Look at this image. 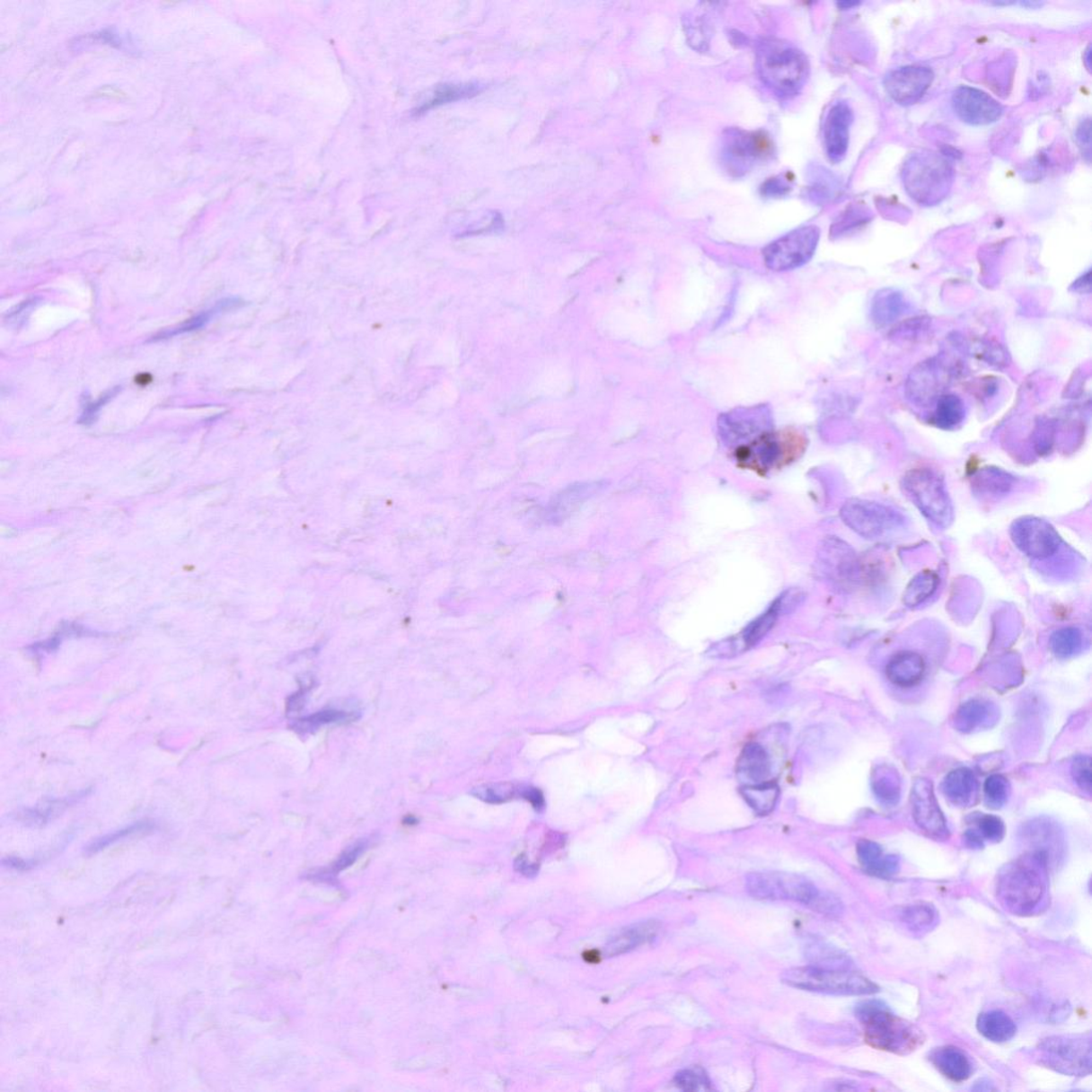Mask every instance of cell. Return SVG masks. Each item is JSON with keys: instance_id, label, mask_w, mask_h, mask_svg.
Listing matches in <instances>:
<instances>
[{"instance_id": "obj_1", "label": "cell", "mask_w": 1092, "mask_h": 1092, "mask_svg": "<svg viewBox=\"0 0 1092 1092\" xmlns=\"http://www.w3.org/2000/svg\"><path fill=\"white\" fill-rule=\"evenodd\" d=\"M1048 856L1044 850L1023 856L1007 866L998 879V896L1015 914L1037 911L1048 890Z\"/></svg>"}, {"instance_id": "obj_2", "label": "cell", "mask_w": 1092, "mask_h": 1092, "mask_svg": "<svg viewBox=\"0 0 1092 1092\" xmlns=\"http://www.w3.org/2000/svg\"><path fill=\"white\" fill-rule=\"evenodd\" d=\"M746 887L756 900L789 901L804 904L828 917H840L843 903L832 893L819 890L811 881L787 873H755L748 876Z\"/></svg>"}, {"instance_id": "obj_3", "label": "cell", "mask_w": 1092, "mask_h": 1092, "mask_svg": "<svg viewBox=\"0 0 1092 1092\" xmlns=\"http://www.w3.org/2000/svg\"><path fill=\"white\" fill-rule=\"evenodd\" d=\"M756 66L762 81L781 99L797 95L809 76V62L805 54L779 39H767L760 43Z\"/></svg>"}, {"instance_id": "obj_4", "label": "cell", "mask_w": 1092, "mask_h": 1092, "mask_svg": "<svg viewBox=\"0 0 1092 1092\" xmlns=\"http://www.w3.org/2000/svg\"><path fill=\"white\" fill-rule=\"evenodd\" d=\"M855 1012L864 1027L867 1043L875 1049L907 1055L924 1043L923 1033L917 1026L893 1014L879 1000L862 1002Z\"/></svg>"}, {"instance_id": "obj_5", "label": "cell", "mask_w": 1092, "mask_h": 1092, "mask_svg": "<svg viewBox=\"0 0 1092 1092\" xmlns=\"http://www.w3.org/2000/svg\"><path fill=\"white\" fill-rule=\"evenodd\" d=\"M781 980L804 991L833 995H868L879 988L861 973L850 969H824L807 965L784 971Z\"/></svg>"}, {"instance_id": "obj_6", "label": "cell", "mask_w": 1092, "mask_h": 1092, "mask_svg": "<svg viewBox=\"0 0 1092 1092\" xmlns=\"http://www.w3.org/2000/svg\"><path fill=\"white\" fill-rule=\"evenodd\" d=\"M904 490L921 514L946 527L953 521V506L943 480L934 471L915 469L903 477Z\"/></svg>"}, {"instance_id": "obj_7", "label": "cell", "mask_w": 1092, "mask_h": 1092, "mask_svg": "<svg viewBox=\"0 0 1092 1092\" xmlns=\"http://www.w3.org/2000/svg\"><path fill=\"white\" fill-rule=\"evenodd\" d=\"M1038 1060L1053 1070L1085 1077L1091 1071V1041L1088 1036H1054L1041 1041Z\"/></svg>"}, {"instance_id": "obj_8", "label": "cell", "mask_w": 1092, "mask_h": 1092, "mask_svg": "<svg viewBox=\"0 0 1092 1092\" xmlns=\"http://www.w3.org/2000/svg\"><path fill=\"white\" fill-rule=\"evenodd\" d=\"M903 173L908 192L923 203L940 200L952 181L951 167L934 154L913 157Z\"/></svg>"}, {"instance_id": "obj_9", "label": "cell", "mask_w": 1092, "mask_h": 1092, "mask_svg": "<svg viewBox=\"0 0 1092 1092\" xmlns=\"http://www.w3.org/2000/svg\"><path fill=\"white\" fill-rule=\"evenodd\" d=\"M819 235L817 226H802L768 244L763 251L767 269L788 271L804 266L815 255Z\"/></svg>"}, {"instance_id": "obj_10", "label": "cell", "mask_w": 1092, "mask_h": 1092, "mask_svg": "<svg viewBox=\"0 0 1092 1092\" xmlns=\"http://www.w3.org/2000/svg\"><path fill=\"white\" fill-rule=\"evenodd\" d=\"M841 520L866 539H877L903 523L896 511L866 499H850L841 509Z\"/></svg>"}, {"instance_id": "obj_11", "label": "cell", "mask_w": 1092, "mask_h": 1092, "mask_svg": "<svg viewBox=\"0 0 1092 1092\" xmlns=\"http://www.w3.org/2000/svg\"><path fill=\"white\" fill-rule=\"evenodd\" d=\"M771 151V141L764 133L730 129L725 135L721 155L727 171L739 175L770 156Z\"/></svg>"}, {"instance_id": "obj_12", "label": "cell", "mask_w": 1092, "mask_h": 1092, "mask_svg": "<svg viewBox=\"0 0 1092 1092\" xmlns=\"http://www.w3.org/2000/svg\"><path fill=\"white\" fill-rule=\"evenodd\" d=\"M912 815L924 833L937 840H946L949 832L946 818L938 806L932 783L927 779L915 780L911 793Z\"/></svg>"}, {"instance_id": "obj_13", "label": "cell", "mask_w": 1092, "mask_h": 1092, "mask_svg": "<svg viewBox=\"0 0 1092 1092\" xmlns=\"http://www.w3.org/2000/svg\"><path fill=\"white\" fill-rule=\"evenodd\" d=\"M1011 536L1023 553L1039 559L1055 554L1061 544L1060 536L1049 523L1032 517L1017 521Z\"/></svg>"}, {"instance_id": "obj_14", "label": "cell", "mask_w": 1092, "mask_h": 1092, "mask_svg": "<svg viewBox=\"0 0 1092 1092\" xmlns=\"http://www.w3.org/2000/svg\"><path fill=\"white\" fill-rule=\"evenodd\" d=\"M817 560L823 576L836 585L850 584L859 573L855 553L850 545L836 537L823 540Z\"/></svg>"}, {"instance_id": "obj_15", "label": "cell", "mask_w": 1092, "mask_h": 1092, "mask_svg": "<svg viewBox=\"0 0 1092 1092\" xmlns=\"http://www.w3.org/2000/svg\"><path fill=\"white\" fill-rule=\"evenodd\" d=\"M952 101L956 115L971 125L997 122L1003 113L1002 106L992 96L966 85L955 90Z\"/></svg>"}, {"instance_id": "obj_16", "label": "cell", "mask_w": 1092, "mask_h": 1092, "mask_svg": "<svg viewBox=\"0 0 1092 1092\" xmlns=\"http://www.w3.org/2000/svg\"><path fill=\"white\" fill-rule=\"evenodd\" d=\"M934 81L929 67L910 66L897 68L886 76V92L901 105H912L923 96Z\"/></svg>"}, {"instance_id": "obj_17", "label": "cell", "mask_w": 1092, "mask_h": 1092, "mask_svg": "<svg viewBox=\"0 0 1092 1092\" xmlns=\"http://www.w3.org/2000/svg\"><path fill=\"white\" fill-rule=\"evenodd\" d=\"M770 425V412L764 407L737 409L722 415L719 428L725 439L742 441L761 434Z\"/></svg>"}, {"instance_id": "obj_18", "label": "cell", "mask_w": 1092, "mask_h": 1092, "mask_svg": "<svg viewBox=\"0 0 1092 1092\" xmlns=\"http://www.w3.org/2000/svg\"><path fill=\"white\" fill-rule=\"evenodd\" d=\"M853 119L850 107L838 102L829 111L823 128L824 147L830 161H843L850 145V130Z\"/></svg>"}, {"instance_id": "obj_19", "label": "cell", "mask_w": 1092, "mask_h": 1092, "mask_svg": "<svg viewBox=\"0 0 1092 1092\" xmlns=\"http://www.w3.org/2000/svg\"><path fill=\"white\" fill-rule=\"evenodd\" d=\"M801 594L798 591H787L775 602L772 603L770 608L756 618L753 623H750L744 630V640L747 647H753L764 638L770 633V630L775 627L777 620L781 616V613H787L799 604Z\"/></svg>"}, {"instance_id": "obj_20", "label": "cell", "mask_w": 1092, "mask_h": 1092, "mask_svg": "<svg viewBox=\"0 0 1092 1092\" xmlns=\"http://www.w3.org/2000/svg\"><path fill=\"white\" fill-rule=\"evenodd\" d=\"M926 664L923 656L917 652H898L886 665V678L901 688H910L920 684L924 679Z\"/></svg>"}, {"instance_id": "obj_21", "label": "cell", "mask_w": 1092, "mask_h": 1092, "mask_svg": "<svg viewBox=\"0 0 1092 1092\" xmlns=\"http://www.w3.org/2000/svg\"><path fill=\"white\" fill-rule=\"evenodd\" d=\"M937 1070L955 1083L964 1082L972 1074V1063L963 1050L953 1045L940 1046L929 1054Z\"/></svg>"}, {"instance_id": "obj_22", "label": "cell", "mask_w": 1092, "mask_h": 1092, "mask_svg": "<svg viewBox=\"0 0 1092 1092\" xmlns=\"http://www.w3.org/2000/svg\"><path fill=\"white\" fill-rule=\"evenodd\" d=\"M978 789L977 779L968 768H957L948 773L942 783V792L955 806H968L974 802Z\"/></svg>"}, {"instance_id": "obj_23", "label": "cell", "mask_w": 1092, "mask_h": 1092, "mask_svg": "<svg viewBox=\"0 0 1092 1092\" xmlns=\"http://www.w3.org/2000/svg\"><path fill=\"white\" fill-rule=\"evenodd\" d=\"M858 857L862 867L867 873L877 877L887 878L895 874L898 861L894 856H885L878 844L870 841H861L858 844Z\"/></svg>"}, {"instance_id": "obj_24", "label": "cell", "mask_w": 1092, "mask_h": 1092, "mask_svg": "<svg viewBox=\"0 0 1092 1092\" xmlns=\"http://www.w3.org/2000/svg\"><path fill=\"white\" fill-rule=\"evenodd\" d=\"M978 1032L992 1043L1003 1044L1016 1036V1023L1003 1011L983 1012L977 1019Z\"/></svg>"}, {"instance_id": "obj_25", "label": "cell", "mask_w": 1092, "mask_h": 1092, "mask_svg": "<svg viewBox=\"0 0 1092 1092\" xmlns=\"http://www.w3.org/2000/svg\"><path fill=\"white\" fill-rule=\"evenodd\" d=\"M810 965L824 969H850V960L838 948L819 938H811L805 947Z\"/></svg>"}, {"instance_id": "obj_26", "label": "cell", "mask_w": 1092, "mask_h": 1092, "mask_svg": "<svg viewBox=\"0 0 1092 1092\" xmlns=\"http://www.w3.org/2000/svg\"><path fill=\"white\" fill-rule=\"evenodd\" d=\"M738 771L751 780H765L770 775V760L765 750L758 744H748L738 760Z\"/></svg>"}, {"instance_id": "obj_27", "label": "cell", "mask_w": 1092, "mask_h": 1092, "mask_svg": "<svg viewBox=\"0 0 1092 1092\" xmlns=\"http://www.w3.org/2000/svg\"><path fill=\"white\" fill-rule=\"evenodd\" d=\"M659 930H661V924L656 920L637 924L627 930H623L622 934L614 940V944L611 948L619 954L630 951V949L653 940L657 936Z\"/></svg>"}, {"instance_id": "obj_28", "label": "cell", "mask_w": 1092, "mask_h": 1092, "mask_svg": "<svg viewBox=\"0 0 1092 1092\" xmlns=\"http://www.w3.org/2000/svg\"><path fill=\"white\" fill-rule=\"evenodd\" d=\"M977 830H968L966 839L973 846H982L983 840L991 841H1002L1005 835V824L1000 818L994 815H982L974 819Z\"/></svg>"}, {"instance_id": "obj_29", "label": "cell", "mask_w": 1092, "mask_h": 1092, "mask_svg": "<svg viewBox=\"0 0 1092 1092\" xmlns=\"http://www.w3.org/2000/svg\"><path fill=\"white\" fill-rule=\"evenodd\" d=\"M938 585V577L936 573L927 571L919 574L917 577L912 579L909 587L904 593V603L909 606H918L929 596L934 594Z\"/></svg>"}, {"instance_id": "obj_30", "label": "cell", "mask_w": 1092, "mask_h": 1092, "mask_svg": "<svg viewBox=\"0 0 1092 1092\" xmlns=\"http://www.w3.org/2000/svg\"><path fill=\"white\" fill-rule=\"evenodd\" d=\"M964 407L958 397L944 396L938 403L935 423L940 428L951 429L964 419Z\"/></svg>"}, {"instance_id": "obj_31", "label": "cell", "mask_w": 1092, "mask_h": 1092, "mask_svg": "<svg viewBox=\"0 0 1092 1092\" xmlns=\"http://www.w3.org/2000/svg\"><path fill=\"white\" fill-rule=\"evenodd\" d=\"M744 792H746L744 797L749 801V804L756 811L760 812L761 810L762 815H765L775 806L779 790L775 784L766 783L761 784L759 787L747 788Z\"/></svg>"}, {"instance_id": "obj_32", "label": "cell", "mask_w": 1092, "mask_h": 1092, "mask_svg": "<svg viewBox=\"0 0 1092 1092\" xmlns=\"http://www.w3.org/2000/svg\"><path fill=\"white\" fill-rule=\"evenodd\" d=\"M1080 644H1082V636L1075 629L1057 630L1051 638L1052 651L1061 658L1072 656L1079 650Z\"/></svg>"}, {"instance_id": "obj_33", "label": "cell", "mask_w": 1092, "mask_h": 1092, "mask_svg": "<svg viewBox=\"0 0 1092 1092\" xmlns=\"http://www.w3.org/2000/svg\"><path fill=\"white\" fill-rule=\"evenodd\" d=\"M975 485L982 492L1000 494L1008 492L1012 477L999 470H988L976 476Z\"/></svg>"}, {"instance_id": "obj_34", "label": "cell", "mask_w": 1092, "mask_h": 1092, "mask_svg": "<svg viewBox=\"0 0 1092 1092\" xmlns=\"http://www.w3.org/2000/svg\"><path fill=\"white\" fill-rule=\"evenodd\" d=\"M674 1084L676 1088L684 1091H708L712 1090V1083L701 1068L685 1069L675 1075Z\"/></svg>"}, {"instance_id": "obj_35", "label": "cell", "mask_w": 1092, "mask_h": 1092, "mask_svg": "<svg viewBox=\"0 0 1092 1092\" xmlns=\"http://www.w3.org/2000/svg\"><path fill=\"white\" fill-rule=\"evenodd\" d=\"M903 919L912 930H925L935 923L936 911L929 904L919 903L903 910Z\"/></svg>"}, {"instance_id": "obj_36", "label": "cell", "mask_w": 1092, "mask_h": 1092, "mask_svg": "<svg viewBox=\"0 0 1092 1092\" xmlns=\"http://www.w3.org/2000/svg\"><path fill=\"white\" fill-rule=\"evenodd\" d=\"M983 790H985L987 805L993 809H1000L1008 799L1010 784L1005 777L992 775L987 779Z\"/></svg>"}, {"instance_id": "obj_37", "label": "cell", "mask_w": 1092, "mask_h": 1092, "mask_svg": "<svg viewBox=\"0 0 1092 1092\" xmlns=\"http://www.w3.org/2000/svg\"><path fill=\"white\" fill-rule=\"evenodd\" d=\"M874 790L880 799L886 804H895L900 797V781L895 773H886L881 776L874 785Z\"/></svg>"}, {"instance_id": "obj_38", "label": "cell", "mask_w": 1092, "mask_h": 1092, "mask_svg": "<svg viewBox=\"0 0 1092 1092\" xmlns=\"http://www.w3.org/2000/svg\"><path fill=\"white\" fill-rule=\"evenodd\" d=\"M957 716L958 724L964 725V729H973L985 718L986 708L982 702L971 701L959 709Z\"/></svg>"}, {"instance_id": "obj_39", "label": "cell", "mask_w": 1092, "mask_h": 1092, "mask_svg": "<svg viewBox=\"0 0 1092 1092\" xmlns=\"http://www.w3.org/2000/svg\"><path fill=\"white\" fill-rule=\"evenodd\" d=\"M1072 777L1079 787L1085 792H1091L1092 777H1091V758L1089 755H1079L1074 760L1072 768Z\"/></svg>"}, {"instance_id": "obj_40", "label": "cell", "mask_w": 1092, "mask_h": 1092, "mask_svg": "<svg viewBox=\"0 0 1092 1092\" xmlns=\"http://www.w3.org/2000/svg\"><path fill=\"white\" fill-rule=\"evenodd\" d=\"M347 719V713L337 712V710H328V712H320L310 716L309 718L304 720L307 725L320 726L323 724H331V722L344 721Z\"/></svg>"}, {"instance_id": "obj_41", "label": "cell", "mask_w": 1092, "mask_h": 1092, "mask_svg": "<svg viewBox=\"0 0 1092 1092\" xmlns=\"http://www.w3.org/2000/svg\"><path fill=\"white\" fill-rule=\"evenodd\" d=\"M788 191V186L783 181H768L764 186V192L767 196H783Z\"/></svg>"}, {"instance_id": "obj_42", "label": "cell", "mask_w": 1092, "mask_h": 1092, "mask_svg": "<svg viewBox=\"0 0 1092 1092\" xmlns=\"http://www.w3.org/2000/svg\"><path fill=\"white\" fill-rule=\"evenodd\" d=\"M1078 140L1082 146H1088L1090 151V119H1088L1079 125L1078 129ZM1090 153V152H1089Z\"/></svg>"}, {"instance_id": "obj_43", "label": "cell", "mask_w": 1092, "mask_h": 1092, "mask_svg": "<svg viewBox=\"0 0 1092 1092\" xmlns=\"http://www.w3.org/2000/svg\"><path fill=\"white\" fill-rule=\"evenodd\" d=\"M151 381H152L151 375L147 374H141L138 375V377L136 378V383H138L140 385H146L147 383H150Z\"/></svg>"}, {"instance_id": "obj_44", "label": "cell", "mask_w": 1092, "mask_h": 1092, "mask_svg": "<svg viewBox=\"0 0 1092 1092\" xmlns=\"http://www.w3.org/2000/svg\"><path fill=\"white\" fill-rule=\"evenodd\" d=\"M1021 4H1022V5H1024V7H1027V8H1033V9H1037V8L1041 7V5H1043L1044 4H1043V3H1036V2H1035V3H1032V2H1024V3H1021Z\"/></svg>"}, {"instance_id": "obj_45", "label": "cell", "mask_w": 1092, "mask_h": 1092, "mask_svg": "<svg viewBox=\"0 0 1092 1092\" xmlns=\"http://www.w3.org/2000/svg\"><path fill=\"white\" fill-rule=\"evenodd\" d=\"M858 4H859V3H849V2L839 4L840 7L844 8V9L855 7V5H858Z\"/></svg>"}, {"instance_id": "obj_46", "label": "cell", "mask_w": 1092, "mask_h": 1092, "mask_svg": "<svg viewBox=\"0 0 1092 1092\" xmlns=\"http://www.w3.org/2000/svg\"><path fill=\"white\" fill-rule=\"evenodd\" d=\"M414 823H417V821H415L413 816H407L406 824H415Z\"/></svg>"}]
</instances>
